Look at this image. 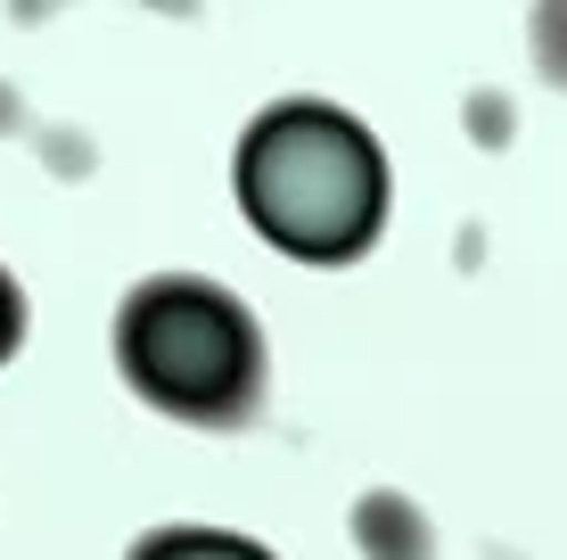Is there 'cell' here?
Segmentation results:
<instances>
[{
	"instance_id": "1",
	"label": "cell",
	"mask_w": 567,
	"mask_h": 560,
	"mask_svg": "<svg viewBox=\"0 0 567 560\" xmlns=\"http://www.w3.org/2000/svg\"><path fill=\"white\" fill-rule=\"evenodd\" d=\"M239 206L280 256L354 264L386 223V157L354 115L288 100L239 141Z\"/></svg>"
},
{
	"instance_id": "2",
	"label": "cell",
	"mask_w": 567,
	"mask_h": 560,
	"mask_svg": "<svg viewBox=\"0 0 567 560\" xmlns=\"http://www.w3.org/2000/svg\"><path fill=\"white\" fill-rule=\"evenodd\" d=\"M115 363L156 413L198 420V429H239L264 404V338L230 288L165 273L141 281L115 314Z\"/></svg>"
},
{
	"instance_id": "3",
	"label": "cell",
	"mask_w": 567,
	"mask_h": 560,
	"mask_svg": "<svg viewBox=\"0 0 567 560\" xmlns=\"http://www.w3.org/2000/svg\"><path fill=\"white\" fill-rule=\"evenodd\" d=\"M354 544L370 560H427L436 536H427V519L403 503V495H362L354 503Z\"/></svg>"
},
{
	"instance_id": "4",
	"label": "cell",
	"mask_w": 567,
	"mask_h": 560,
	"mask_svg": "<svg viewBox=\"0 0 567 560\" xmlns=\"http://www.w3.org/2000/svg\"><path fill=\"white\" fill-rule=\"evenodd\" d=\"M132 560H271L256 536H223V528H165V536H141Z\"/></svg>"
},
{
	"instance_id": "5",
	"label": "cell",
	"mask_w": 567,
	"mask_h": 560,
	"mask_svg": "<svg viewBox=\"0 0 567 560\" xmlns=\"http://www.w3.org/2000/svg\"><path fill=\"white\" fill-rule=\"evenodd\" d=\"M17 330H25V305H17V281L0 273V363L17 355Z\"/></svg>"
}]
</instances>
